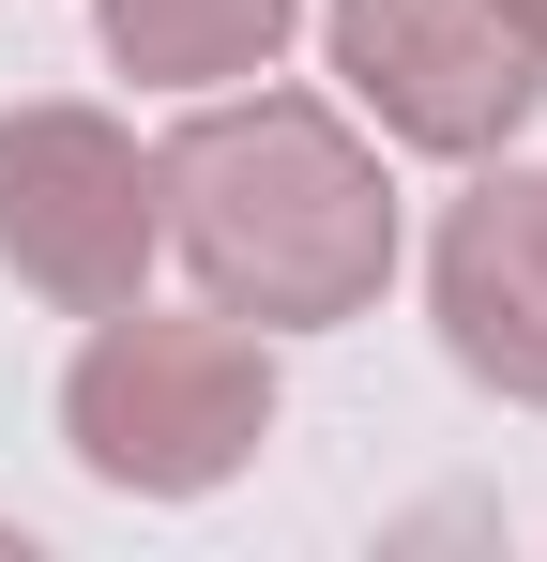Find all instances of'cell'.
<instances>
[{"label": "cell", "instance_id": "obj_1", "mask_svg": "<svg viewBox=\"0 0 547 562\" xmlns=\"http://www.w3.org/2000/svg\"><path fill=\"white\" fill-rule=\"evenodd\" d=\"M153 183H168L182 274L259 335L365 319L380 274H395V183L320 92H213L153 153Z\"/></svg>", "mask_w": 547, "mask_h": 562}, {"label": "cell", "instance_id": "obj_2", "mask_svg": "<svg viewBox=\"0 0 547 562\" xmlns=\"http://www.w3.org/2000/svg\"><path fill=\"white\" fill-rule=\"evenodd\" d=\"M62 441L122 502H213L274 441V335L228 319V304H198V319L107 304V335L62 380Z\"/></svg>", "mask_w": 547, "mask_h": 562}, {"label": "cell", "instance_id": "obj_3", "mask_svg": "<svg viewBox=\"0 0 547 562\" xmlns=\"http://www.w3.org/2000/svg\"><path fill=\"white\" fill-rule=\"evenodd\" d=\"M168 259V183L107 106H0V274L46 304H137Z\"/></svg>", "mask_w": 547, "mask_h": 562}, {"label": "cell", "instance_id": "obj_4", "mask_svg": "<svg viewBox=\"0 0 547 562\" xmlns=\"http://www.w3.org/2000/svg\"><path fill=\"white\" fill-rule=\"evenodd\" d=\"M320 46H335V92L395 153H442V168L502 153L547 92V46L517 31V0H335Z\"/></svg>", "mask_w": 547, "mask_h": 562}, {"label": "cell", "instance_id": "obj_5", "mask_svg": "<svg viewBox=\"0 0 547 562\" xmlns=\"http://www.w3.org/2000/svg\"><path fill=\"white\" fill-rule=\"evenodd\" d=\"M426 304H442L456 380L547 411V168H487L426 244Z\"/></svg>", "mask_w": 547, "mask_h": 562}, {"label": "cell", "instance_id": "obj_6", "mask_svg": "<svg viewBox=\"0 0 547 562\" xmlns=\"http://www.w3.org/2000/svg\"><path fill=\"white\" fill-rule=\"evenodd\" d=\"M304 31V0H107V61L153 92H244L274 46Z\"/></svg>", "mask_w": 547, "mask_h": 562}, {"label": "cell", "instance_id": "obj_7", "mask_svg": "<svg viewBox=\"0 0 547 562\" xmlns=\"http://www.w3.org/2000/svg\"><path fill=\"white\" fill-rule=\"evenodd\" d=\"M517 31H533V46H547V0H517Z\"/></svg>", "mask_w": 547, "mask_h": 562}]
</instances>
